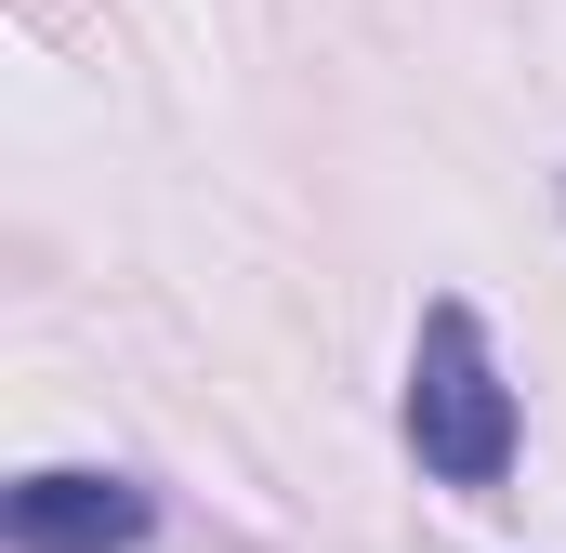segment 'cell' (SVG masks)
Here are the masks:
<instances>
[{"instance_id":"cell-2","label":"cell","mask_w":566,"mask_h":553,"mask_svg":"<svg viewBox=\"0 0 566 553\" xmlns=\"http://www.w3.org/2000/svg\"><path fill=\"white\" fill-rule=\"evenodd\" d=\"M145 528H158V501L133 474H93V461H53V474L0 488V541L13 553H145Z\"/></svg>"},{"instance_id":"cell-1","label":"cell","mask_w":566,"mask_h":553,"mask_svg":"<svg viewBox=\"0 0 566 553\" xmlns=\"http://www.w3.org/2000/svg\"><path fill=\"white\" fill-rule=\"evenodd\" d=\"M409 448H422L434 488H474V501L514 474V383H501L488 316L461 290L422 303V343H409Z\"/></svg>"}]
</instances>
